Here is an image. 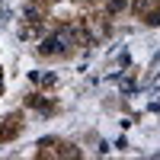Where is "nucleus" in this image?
<instances>
[{"mask_svg":"<svg viewBox=\"0 0 160 160\" xmlns=\"http://www.w3.org/2000/svg\"><path fill=\"white\" fill-rule=\"evenodd\" d=\"M77 42V29L74 26H64V29H58L55 35L42 38V45H38V55H64V51H71Z\"/></svg>","mask_w":160,"mask_h":160,"instance_id":"nucleus-1","label":"nucleus"},{"mask_svg":"<svg viewBox=\"0 0 160 160\" xmlns=\"http://www.w3.org/2000/svg\"><path fill=\"white\" fill-rule=\"evenodd\" d=\"M128 0H109V13H118V10H125Z\"/></svg>","mask_w":160,"mask_h":160,"instance_id":"nucleus-2","label":"nucleus"},{"mask_svg":"<svg viewBox=\"0 0 160 160\" xmlns=\"http://www.w3.org/2000/svg\"><path fill=\"white\" fill-rule=\"evenodd\" d=\"M148 22H151V26H160V10H154V13H148Z\"/></svg>","mask_w":160,"mask_h":160,"instance_id":"nucleus-3","label":"nucleus"}]
</instances>
